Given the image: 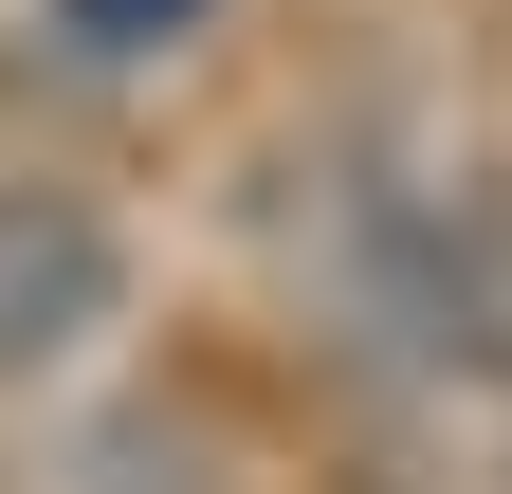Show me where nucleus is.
Here are the masks:
<instances>
[{"mask_svg":"<svg viewBox=\"0 0 512 494\" xmlns=\"http://www.w3.org/2000/svg\"><path fill=\"white\" fill-rule=\"evenodd\" d=\"M128 312V238L74 202V183H0V403L92 366V330Z\"/></svg>","mask_w":512,"mask_h":494,"instance_id":"1","label":"nucleus"},{"mask_svg":"<svg viewBox=\"0 0 512 494\" xmlns=\"http://www.w3.org/2000/svg\"><path fill=\"white\" fill-rule=\"evenodd\" d=\"M55 19H74V55H165L202 0H55Z\"/></svg>","mask_w":512,"mask_h":494,"instance_id":"2","label":"nucleus"}]
</instances>
